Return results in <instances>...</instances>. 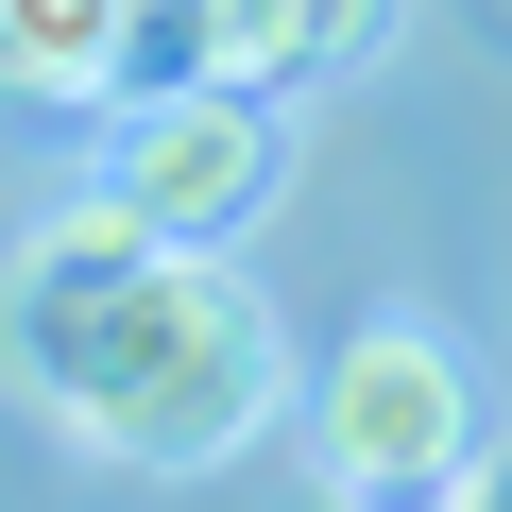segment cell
I'll return each instance as SVG.
<instances>
[{
	"label": "cell",
	"mask_w": 512,
	"mask_h": 512,
	"mask_svg": "<svg viewBox=\"0 0 512 512\" xmlns=\"http://www.w3.org/2000/svg\"><path fill=\"white\" fill-rule=\"evenodd\" d=\"M0 376L86 461H137V478H205L291 410V342L222 274V239H171L103 188L0 256Z\"/></svg>",
	"instance_id": "obj_1"
},
{
	"label": "cell",
	"mask_w": 512,
	"mask_h": 512,
	"mask_svg": "<svg viewBox=\"0 0 512 512\" xmlns=\"http://www.w3.org/2000/svg\"><path fill=\"white\" fill-rule=\"evenodd\" d=\"M120 137H103V205H137V222H171V239H239L256 205H274V171H291V103H256V86H222V69H188V86H137V103H103Z\"/></svg>",
	"instance_id": "obj_2"
},
{
	"label": "cell",
	"mask_w": 512,
	"mask_h": 512,
	"mask_svg": "<svg viewBox=\"0 0 512 512\" xmlns=\"http://www.w3.org/2000/svg\"><path fill=\"white\" fill-rule=\"evenodd\" d=\"M308 427H325V478L342 495H461L478 478V376L427 325H359L308 376Z\"/></svg>",
	"instance_id": "obj_3"
},
{
	"label": "cell",
	"mask_w": 512,
	"mask_h": 512,
	"mask_svg": "<svg viewBox=\"0 0 512 512\" xmlns=\"http://www.w3.org/2000/svg\"><path fill=\"white\" fill-rule=\"evenodd\" d=\"M205 18H222V86H256V103H308L393 52V0H205Z\"/></svg>",
	"instance_id": "obj_4"
},
{
	"label": "cell",
	"mask_w": 512,
	"mask_h": 512,
	"mask_svg": "<svg viewBox=\"0 0 512 512\" xmlns=\"http://www.w3.org/2000/svg\"><path fill=\"white\" fill-rule=\"evenodd\" d=\"M0 86L18 103H120V0H0Z\"/></svg>",
	"instance_id": "obj_5"
},
{
	"label": "cell",
	"mask_w": 512,
	"mask_h": 512,
	"mask_svg": "<svg viewBox=\"0 0 512 512\" xmlns=\"http://www.w3.org/2000/svg\"><path fill=\"white\" fill-rule=\"evenodd\" d=\"M495 495H512V461H495Z\"/></svg>",
	"instance_id": "obj_6"
}]
</instances>
